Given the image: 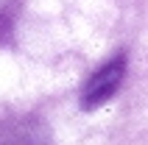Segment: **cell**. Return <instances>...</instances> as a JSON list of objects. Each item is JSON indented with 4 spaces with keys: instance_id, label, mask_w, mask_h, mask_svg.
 Listing matches in <instances>:
<instances>
[{
    "instance_id": "7a4b0ae2",
    "label": "cell",
    "mask_w": 148,
    "mask_h": 145,
    "mask_svg": "<svg viewBox=\"0 0 148 145\" xmlns=\"http://www.w3.org/2000/svg\"><path fill=\"white\" fill-rule=\"evenodd\" d=\"M0 145H53V140L39 117L17 114L0 123Z\"/></svg>"
},
{
    "instance_id": "6da1fadb",
    "label": "cell",
    "mask_w": 148,
    "mask_h": 145,
    "mask_svg": "<svg viewBox=\"0 0 148 145\" xmlns=\"http://www.w3.org/2000/svg\"><path fill=\"white\" fill-rule=\"evenodd\" d=\"M123 78H126V56L120 53V56L109 59L106 64H101L98 70L87 78V84H84V89H81V106L87 112L103 106L109 98L120 89Z\"/></svg>"
},
{
    "instance_id": "3957f363",
    "label": "cell",
    "mask_w": 148,
    "mask_h": 145,
    "mask_svg": "<svg viewBox=\"0 0 148 145\" xmlns=\"http://www.w3.org/2000/svg\"><path fill=\"white\" fill-rule=\"evenodd\" d=\"M11 36V17L6 11H0V42H6Z\"/></svg>"
}]
</instances>
